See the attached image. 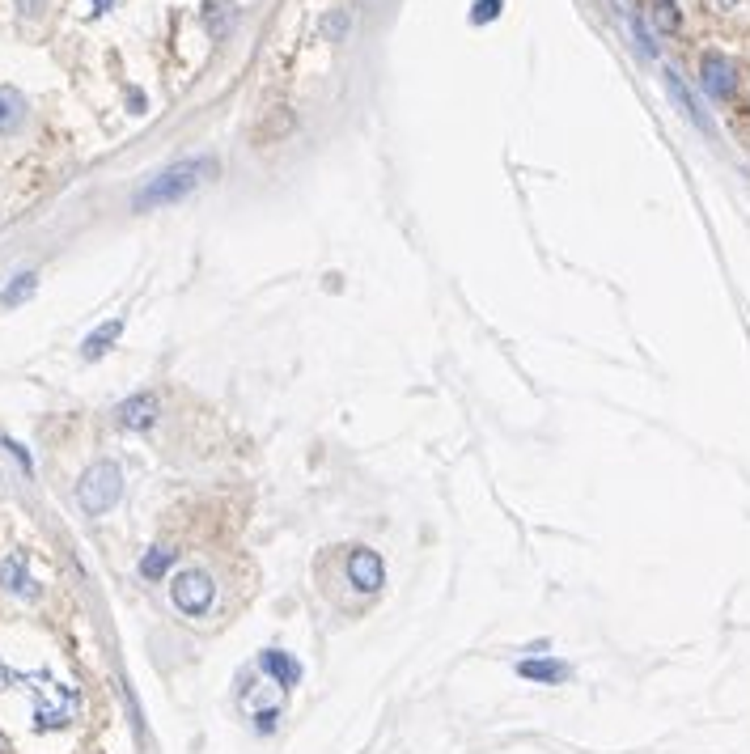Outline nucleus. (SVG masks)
Instances as JSON below:
<instances>
[{"instance_id": "nucleus-4", "label": "nucleus", "mask_w": 750, "mask_h": 754, "mask_svg": "<svg viewBox=\"0 0 750 754\" xmlns=\"http://www.w3.org/2000/svg\"><path fill=\"white\" fill-rule=\"evenodd\" d=\"M170 598L174 606L183 610V615L191 619H200L212 610V598H217V585H212V577L204 568H187V572H178L174 585H170Z\"/></svg>"}, {"instance_id": "nucleus-10", "label": "nucleus", "mask_w": 750, "mask_h": 754, "mask_svg": "<svg viewBox=\"0 0 750 754\" xmlns=\"http://www.w3.org/2000/svg\"><path fill=\"white\" fill-rule=\"evenodd\" d=\"M666 89H670V94L678 98V106H683V115H687V119L695 123V128H704V132L712 128V123H708V115L700 111V106H695V98H691L687 89H683V81H678V73H666Z\"/></svg>"}, {"instance_id": "nucleus-7", "label": "nucleus", "mask_w": 750, "mask_h": 754, "mask_svg": "<svg viewBox=\"0 0 750 754\" xmlns=\"http://www.w3.org/2000/svg\"><path fill=\"white\" fill-rule=\"evenodd\" d=\"M115 416H119L123 428H136V433H140V428H153V420H157V399H153V394H136V399L119 403Z\"/></svg>"}, {"instance_id": "nucleus-18", "label": "nucleus", "mask_w": 750, "mask_h": 754, "mask_svg": "<svg viewBox=\"0 0 750 754\" xmlns=\"http://www.w3.org/2000/svg\"><path fill=\"white\" fill-rule=\"evenodd\" d=\"M708 5H712V9H721V13H725V9H734V5H738V0H708Z\"/></svg>"}, {"instance_id": "nucleus-12", "label": "nucleus", "mask_w": 750, "mask_h": 754, "mask_svg": "<svg viewBox=\"0 0 750 754\" xmlns=\"http://www.w3.org/2000/svg\"><path fill=\"white\" fill-rule=\"evenodd\" d=\"M517 674L534 678V682H560V678H568V666H564V661H522Z\"/></svg>"}, {"instance_id": "nucleus-3", "label": "nucleus", "mask_w": 750, "mask_h": 754, "mask_svg": "<svg viewBox=\"0 0 750 754\" xmlns=\"http://www.w3.org/2000/svg\"><path fill=\"white\" fill-rule=\"evenodd\" d=\"M119 492H123V475H119V466L115 462H94L89 471L81 475V483H77V500H81V509L85 513H106L119 500Z\"/></svg>"}, {"instance_id": "nucleus-19", "label": "nucleus", "mask_w": 750, "mask_h": 754, "mask_svg": "<svg viewBox=\"0 0 750 754\" xmlns=\"http://www.w3.org/2000/svg\"><path fill=\"white\" fill-rule=\"evenodd\" d=\"M111 5H115V0H94V13H106Z\"/></svg>"}, {"instance_id": "nucleus-6", "label": "nucleus", "mask_w": 750, "mask_h": 754, "mask_svg": "<svg viewBox=\"0 0 750 754\" xmlns=\"http://www.w3.org/2000/svg\"><path fill=\"white\" fill-rule=\"evenodd\" d=\"M700 73H704V89L712 98H729L734 94V85H738V68L729 56H721V51H708L704 64H700Z\"/></svg>"}, {"instance_id": "nucleus-14", "label": "nucleus", "mask_w": 750, "mask_h": 754, "mask_svg": "<svg viewBox=\"0 0 750 754\" xmlns=\"http://www.w3.org/2000/svg\"><path fill=\"white\" fill-rule=\"evenodd\" d=\"M22 98L13 94V89H0V132H9V128H17L22 123Z\"/></svg>"}, {"instance_id": "nucleus-11", "label": "nucleus", "mask_w": 750, "mask_h": 754, "mask_svg": "<svg viewBox=\"0 0 750 754\" xmlns=\"http://www.w3.org/2000/svg\"><path fill=\"white\" fill-rule=\"evenodd\" d=\"M119 331H123V322H119V318H115V322H106V327H98V331H94V335H89L85 344H81L85 361H98V356H102V352H106V348H111L115 339H119Z\"/></svg>"}, {"instance_id": "nucleus-15", "label": "nucleus", "mask_w": 750, "mask_h": 754, "mask_svg": "<svg viewBox=\"0 0 750 754\" xmlns=\"http://www.w3.org/2000/svg\"><path fill=\"white\" fill-rule=\"evenodd\" d=\"M170 564H174V551H170V547H153V551L145 555V560H140V572H145L149 581H157Z\"/></svg>"}, {"instance_id": "nucleus-13", "label": "nucleus", "mask_w": 750, "mask_h": 754, "mask_svg": "<svg viewBox=\"0 0 750 754\" xmlns=\"http://www.w3.org/2000/svg\"><path fill=\"white\" fill-rule=\"evenodd\" d=\"M649 17L662 34H674L678 26H683V13H678L674 0H649Z\"/></svg>"}, {"instance_id": "nucleus-2", "label": "nucleus", "mask_w": 750, "mask_h": 754, "mask_svg": "<svg viewBox=\"0 0 750 754\" xmlns=\"http://www.w3.org/2000/svg\"><path fill=\"white\" fill-rule=\"evenodd\" d=\"M200 174H208V161H178V166L162 170V174L149 178V183L136 191V208H140V212H149V208H157V204H174V200H183L187 191H195Z\"/></svg>"}, {"instance_id": "nucleus-17", "label": "nucleus", "mask_w": 750, "mask_h": 754, "mask_svg": "<svg viewBox=\"0 0 750 754\" xmlns=\"http://www.w3.org/2000/svg\"><path fill=\"white\" fill-rule=\"evenodd\" d=\"M496 13H500V0H479V5H475V22H492Z\"/></svg>"}, {"instance_id": "nucleus-8", "label": "nucleus", "mask_w": 750, "mask_h": 754, "mask_svg": "<svg viewBox=\"0 0 750 754\" xmlns=\"http://www.w3.org/2000/svg\"><path fill=\"white\" fill-rule=\"evenodd\" d=\"M0 585L9 589L17 598H34V581L26 572V555H9L5 564H0Z\"/></svg>"}, {"instance_id": "nucleus-20", "label": "nucleus", "mask_w": 750, "mask_h": 754, "mask_svg": "<svg viewBox=\"0 0 750 754\" xmlns=\"http://www.w3.org/2000/svg\"><path fill=\"white\" fill-rule=\"evenodd\" d=\"M0 754H5V746H0Z\"/></svg>"}, {"instance_id": "nucleus-1", "label": "nucleus", "mask_w": 750, "mask_h": 754, "mask_svg": "<svg viewBox=\"0 0 750 754\" xmlns=\"http://www.w3.org/2000/svg\"><path fill=\"white\" fill-rule=\"evenodd\" d=\"M0 687H13V691L30 695V716H34V729H39V733L64 729L77 716V708H81V695L68 687V682L51 678V674H13V670H0Z\"/></svg>"}, {"instance_id": "nucleus-5", "label": "nucleus", "mask_w": 750, "mask_h": 754, "mask_svg": "<svg viewBox=\"0 0 750 754\" xmlns=\"http://www.w3.org/2000/svg\"><path fill=\"white\" fill-rule=\"evenodd\" d=\"M348 581L361 589V594H378L386 585V568H382V555L369 551V547H356L348 555Z\"/></svg>"}, {"instance_id": "nucleus-16", "label": "nucleus", "mask_w": 750, "mask_h": 754, "mask_svg": "<svg viewBox=\"0 0 750 754\" xmlns=\"http://www.w3.org/2000/svg\"><path fill=\"white\" fill-rule=\"evenodd\" d=\"M30 293H34V276L26 272V276H17V280L9 284L5 293H0V305H22V301H26Z\"/></svg>"}, {"instance_id": "nucleus-9", "label": "nucleus", "mask_w": 750, "mask_h": 754, "mask_svg": "<svg viewBox=\"0 0 750 754\" xmlns=\"http://www.w3.org/2000/svg\"><path fill=\"white\" fill-rule=\"evenodd\" d=\"M259 666H263V674H272V678L280 682V687H297V678H301V666H297L293 657H284L280 649L263 653V661H259Z\"/></svg>"}]
</instances>
